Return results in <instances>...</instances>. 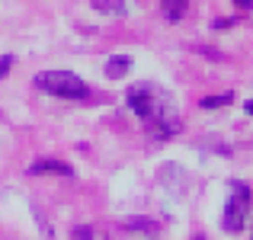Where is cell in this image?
Returning a JSON list of instances; mask_svg holds the SVG:
<instances>
[{
    "label": "cell",
    "mask_w": 253,
    "mask_h": 240,
    "mask_svg": "<svg viewBox=\"0 0 253 240\" xmlns=\"http://www.w3.org/2000/svg\"><path fill=\"white\" fill-rule=\"evenodd\" d=\"M250 240H253V237H250Z\"/></svg>",
    "instance_id": "12"
},
{
    "label": "cell",
    "mask_w": 253,
    "mask_h": 240,
    "mask_svg": "<svg viewBox=\"0 0 253 240\" xmlns=\"http://www.w3.org/2000/svg\"><path fill=\"white\" fill-rule=\"evenodd\" d=\"M125 99H128L131 112L151 125V131H154L157 138H170V135L179 131V112H176V106H173V96L164 86L141 80V83L128 86Z\"/></svg>",
    "instance_id": "1"
},
{
    "label": "cell",
    "mask_w": 253,
    "mask_h": 240,
    "mask_svg": "<svg viewBox=\"0 0 253 240\" xmlns=\"http://www.w3.org/2000/svg\"><path fill=\"white\" fill-rule=\"evenodd\" d=\"M237 6H253V0H234Z\"/></svg>",
    "instance_id": "10"
},
{
    "label": "cell",
    "mask_w": 253,
    "mask_h": 240,
    "mask_svg": "<svg viewBox=\"0 0 253 240\" xmlns=\"http://www.w3.org/2000/svg\"><path fill=\"white\" fill-rule=\"evenodd\" d=\"M29 173L32 176H74L71 163H64V160H36Z\"/></svg>",
    "instance_id": "4"
},
{
    "label": "cell",
    "mask_w": 253,
    "mask_h": 240,
    "mask_svg": "<svg viewBox=\"0 0 253 240\" xmlns=\"http://www.w3.org/2000/svg\"><path fill=\"white\" fill-rule=\"evenodd\" d=\"M36 86L58 99H86L90 96V86L77 74H71V71H42V74H36Z\"/></svg>",
    "instance_id": "2"
},
{
    "label": "cell",
    "mask_w": 253,
    "mask_h": 240,
    "mask_svg": "<svg viewBox=\"0 0 253 240\" xmlns=\"http://www.w3.org/2000/svg\"><path fill=\"white\" fill-rule=\"evenodd\" d=\"M90 3L106 16H125V0H90Z\"/></svg>",
    "instance_id": "6"
},
{
    "label": "cell",
    "mask_w": 253,
    "mask_h": 240,
    "mask_svg": "<svg viewBox=\"0 0 253 240\" xmlns=\"http://www.w3.org/2000/svg\"><path fill=\"white\" fill-rule=\"evenodd\" d=\"M161 6H164V16H167L170 23L183 19V13H186V0H161Z\"/></svg>",
    "instance_id": "7"
},
{
    "label": "cell",
    "mask_w": 253,
    "mask_h": 240,
    "mask_svg": "<svg viewBox=\"0 0 253 240\" xmlns=\"http://www.w3.org/2000/svg\"><path fill=\"white\" fill-rule=\"evenodd\" d=\"M10 68H13V58H10V55H3V58H0V77L10 74Z\"/></svg>",
    "instance_id": "9"
},
{
    "label": "cell",
    "mask_w": 253,
    "mask_h": 240,
    "mask_svg": "<svg viewBox=\"0 0 253 240\" xmlns=\"http://www.w3.org/2000/svg\"><path fill=\"white\" fill-rule=\"evenodd\" d=\"M247 208H250V186L234 179L228 186V202H224V211H221V228L228 234H241L247 228Z\"/></svg>",
    "instance_id": "3"
},
{
    "label": "cell",
    "mask_w": 253,
    "mask_h": 240,
    "mask_svg": "<svg viewBox=\"0 0 253 240\" xmlns=\"http://www.w3.org/2000/svg\"><path fill=\"white\" fill-rule=\"evenodd\" d=\"M247 112H250V116H253V99H250V103H247Z\"/></svg>",
    "instance_id": "11"
},
{
    "label": "cell",
    "mask_w": 253,
    "mask_h": 240,
    "mask_svg": "<svg viewBox=\"0 0 253 240\" xmlns=\"http://www.w3.org/2000/svg\"><path fill=\"white\" fill-rule=\"evenodd\" d=\"M231 99H234V93H221V96H205L202 106L205 109H218V106H228Z\"/></svg>",
    "instance_id": "8"
},
{
    "label": "cell",
    "mask_w": 253,
    "mask_h": 240,
    "mask_svg": "<svg viewBox=\"0 0 253 240\" xmlns=\"http://www.w3.org/2000/svg\"><path fill=\"white\" fill-rule=\"evenodd\" d=\"M128 68H131V58L128 55H116V58H109V61H106V77L119 80V77L128 74Z\"/></svg>",
    "instance_id": "5"
}]
</instances>
